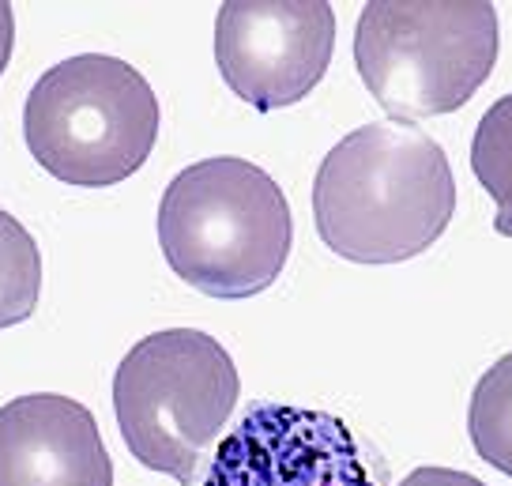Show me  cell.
Instances as JSON below:
<instances>
[{"label": "cell", "mask_w": 512, "mask_h": 486, "mask_svg": "<svg viewBox=\"0 0 512 486\" xmlns=\"http://www.w3.org/2000/svg\"><path fill=\"white\" fill-rule=\"evenodd\" d=\"M456 181L441 144L403 121L362 125L339 140L313 181L320 242L354 264H400L452 223Z\"/></svg>", "instance_id": "1"}, {"label": "cell", "mask_w": 512, "mask_h": 486, "mask_svg": "<svg viewBox=\"0 0 512 486\" xmlns=\"http://www.w3.org/2000/svg\"><path fill=\"white\" fill-rule=\"evenodd\" d=\"M294 242L287 193L249 159L192 162L159 204V245L181 283L238 302L283 276Z\"/></svg>", "instance_id": "2"}, {"label": "cell", "mask_w": 512, "mask_h": 486, "mask_svg": "<svg viewBox=\"0 0 512 486\" xmlns=\"http://www.w3.org/2000/svg\"><path fill=\"white\" fill-rule=\"evenodd\" d=\"M501 53L497 8L486 0H373L354 27V65L388 117L456 114L479 95Z\"/></svg>", "instance_id": "3"}, {"label": "cell", "mask_w": 512, "mask_h": 486, "mask_svg": "<svg viewBox=\"0 0 512 486\" xmlns=\"http://www.w3.org/2000/svg\"><path fill=\"white\" fill-rule=\"evenodd\" d=\"M238 366L200 328H166L136 343L113 373V415L128 453L181 486L223 441L238 404Z\"/></svg>", "instance_id": "4"}, {"label": "cell", "mask_w": 512, "mask_h": 486, "mask_svg": "<svg viewBox=\"0 0 512 486\" xmlns=\"http://www.w3.org/2000/svg\"><path fill=\"white\" fill-rule=\"evenodd\" d=\"M23 140L34 162L64 185L110 189L151 155L159 140V98L121 57L80 53L31 87Z\"/></svg>", "instance_id": "5"}, {"label": "cell", "mask_w": 512, "mask_h": 486, "mask_svg": "<svg viewBox=\"0 0 512 486\" xmlns=\"http://www.w3.org/2000/svg\"><path fill=\"white\" fill-rule=\"evenodd\" d=\"M336 49L324 0H234L215 16V65L226 87L272 114L317 91Z\"/></svg>", "instance_id": "6"}, {"label": "cell", "mask_w": 512, "mask_h": 486, "mask_svg": "<svg viewBox=\"0 0 512 486\" xmlns=\"http://www.w3.org/2000/svg\"><path fill=\"white\" fill-rule=\"evenodd\" d=\"M196 486H377L351 426L313 407L253 404Z\"/></svg>", "instance_id": "7"}, {"label": "cell", "mask_w": 512, "mask_h": 486, "mask_svg": "<svg viewBox=\"0 0 512 486\" xmlns=\"http://www.w3.org/2000/svg\"><path fill=\"white\" fill-rule=\"evenodd\" d=\"M0 486H113L95 415L57 392L0 407Z\"/></svg>", "instance_id": "8"}, {"label": "cell", "mask_w": 512, "mask_h": 486, "mask_svg": "<svg viewBox=\"0 0 512 486\" xmlns=\"http://www.w3.org/2000/svg\"><path fill=\"white\" fill-rule=\"evenodd\" d=\"M467 434L475 453L512 479V351L479 377L467 407Z\"/></svg>", "instance_id": "9"}, {"label": "cell", "mask_w": 512, "mask_h": 486, "mask_svg": "<svg viewBox=\"0 0 512 486\" xmlns=\"http://www.w3.org/2000/svg\"><path fill=\"white\" fill-rule=\"evenodd\" d=\"M471 170L497 204L494 230L512 238V95L497 98L482 114L471 140Z\"/></svg>", "instance_id": "10"}, {"label": "cell", "mask_w": 512, "mask_h": 486, "mask_svg": "<svg viewBox=\"0 0 512 486\" xmlns=\"http://www.w3.org/2000/svg\"><path fill=\"white\" fill-rule=\"evenodd\" d=\"M42 298V253L16 215L0 208V332L16 328Z\"/></svg>", "instance_id": "11"}, {"label": "cell", "mask_w": 512, "mask_h": 486, "mask_svg": "<svg viewBox=\"0 0 512 486\" xmlns=\"http://www.w3.org/2000/svg\"><path fill=\"white\" fill-rule=\"evenodd\" d=\"M400 486H486V483L456 468H415Z\"/></svg>", "instance_id": "12"}, {"label": "cell", "mask_w": 512, "mask_h": 486, "mask_svg": "<svg viewBox=\"0 0 512 486\" xmlns=\"http://www.w3.org/2000/svg\"><path fill=\"white\" fill-rule=\"evenodd\" d=\"M12 46H16V12H12V4L0 0V76L12 61Z\"/></svg>", "instance_id": "13"}]
</instances>
